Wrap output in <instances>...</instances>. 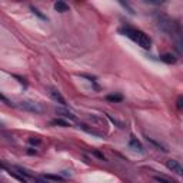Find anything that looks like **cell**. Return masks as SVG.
<instances>
[{
    "label": "cell",
    "instance_id": "obj_1",
    "mask_svg": "<svg viewBox=\"0 0 183 183\" xmlns=\"http://www.w3.org/2000/svg\"><path fill=\"white\" fill-rule=\"evenodd\" d=\"M157 26L162 32H165L166 35L172 37L176 49L180 53H183V29L180 27V24L176 20L167 17L165 14H159L157 16Z\"/></svg>",
    "mask_w": 183,
    "mask_h": 183
},
{
    "label": "cell",
    "instance_id": "obj_2",
    "mask_svg": "<svg viewBox=\"0 0 183 183\" xmlns=\"http://www.w3.org/2000/svg\"><path fill=\"white\" fill-rule=\"evenodd\" d=\"M17 106L22 110H26V112H30V113H42V110H43L39 103H35V102H30V100L20 102Z\"/></svg>",
    "mask_w": 183,
    "mask_h": 183
},
{
    "label": "cell",
    "instance_id": "obj_3",
    "mask_svg": "<svg viewBox=\"0 0 183 183\" xmlns=\"http://www.w3.org/2000/svg\"><path fill=\"white\" fill-rule=\"evenodd\" d=\"M119 32L122 33V35L128 36L129 39H132L133 42H136V43H137V40H139V37H140V35H142V32H140V30L130 27V26H125V27H120V29H119Z\"/></svg>",
    "mask_w": 183,
    "mask_h": 183
},
{
    "label": "cell",
    "instance_id": "obj_4",
    "mask_svg": "<svg viewBox=\"0 0 183 183\" xmlns=\"http://www.w3.org/2000/svg\"><path fill=\"white\" fill-rule=\"evenodd\" d=\"M166 167L169 169V170H172L173 173L179 174V176H183V167L180 166L179 162H176V160H166Z\"/></svg>",
    "mask_w": 183,
    "mask_h": 183
},
{
    "label": "cell",
    "instance_id": "obj_5",
    "mask_svg": "<svg viewBox=\"0 0 183 183\" xmlns=\"http://www.w3.org/2000/svg\"><path fill=\"white\" fill-rule=\"evenodd\" d=\"M49 94H50V97L53 99L55 102H57L59 104H62V106H66V100H64V97L60 94V92L59 90H55V89H49Z\"/></svg>",
    "mask_w": 183,
    "mask_h": 183
},
{
    "label": "cell",
    "instance_id": "obj_6",
    "mask_svg": "<svg viewBox=\"0 0 183 183\" xmlns=\"http://www.w3.org/2000/svg\"><path fill=\"white\" fill-rule=\"evenodd\" d=\"M129 145H130V147H132L133 150H136V152H143V146H142V143L137 140L136 137H132L130 142H129Z\"/></svg>",
    "mask_w": 183,
    "mask_h": 183
},
{
    "label": "cell",
    "instance_id": "obj_7",
    "mask_svg": "<svg viewBox=\"0 0 183 183\" xmlns=\"http://www.w3.org/2000/svg\"><path fill=\"white\" fill-rule=\"evenodd\" d=\"M55 10L56 12H60V13H64L69 10V4L64 3V1H56L55 3Z\"/></svg>",
    "mask_w": 183,
    "mask_h": 183
},
{
    "label": "cell",
    "instance_id": "obj_8",
    "mask_svg": "<svg viewBox=\"0 0 183 183\" xmlns=\"http://www.w3.org/2000/svg\"><path fill=\"white\" fill-rule=\"evenodd\" d=\"M160 60H162V62H165V63H167V64H173L174 62H176V57L172 56L170 53H165V55L160 56Z\"/></svg>",
    "mask_w": 183,
    "mask_h": 183
},
{
    "label": "cell",
    "instance_id": "obj_9",
    "mask_svg": "<svg viewBox=\"0 0 183 183\" xmlns=\"http://www.w3.org/2000/svg\"><path fill=\"white\" fill-rule=\"evenodd\" d=\"M106 100L107 102H122L123 100V96H122V94H107V96H106Z\"/></svg>",
    "mask_w": 183,
    "mask_h": 183
},
{
    "label": "cell",
    "instance_id": "obj_10",
    "mask_svg": "<svg viewBox=\"0 0 183 183\" xmlns=\"http://www.w3.org/2000/svg\"><path fill=\"white\" fill-rule=\"evenodd\" d=\"M56 112H57V113H59V115H60V116H63V117H69V119H72V120H74V119H76V117H74L73 115H72V113H70V112H67V110H62V109H57V110H56Z\"/></svg>",
    "mask_w": 183,
    "mask_h": 183
},
{
    "label": "cell",
    "instance_id": "obj_11",
    "mask_svg": "<svg viewBox=\"0 0 183 183\" xmlns=\"http://www.w3.org/2000/svg\"><path fill=\"white\" fill-rule=\"evenodd\" d=\"M43 179H49V180H55V182H62L63 177L59 176V174H45Z\"/></svg>",
    "mask_w": 183,
    "mask_h": 183
},
{
    "label": "cell",
    "instance_id": "obj_12",
    "mask_svg": "<svg viewBox=\"0 0 183 183\" xmlns=\"http://www.w3.org/2000/svg\"><path fill=\"white\" fill-rule=\"evenodd\" d=\"M52 123H53V125H57V126H62V128H67V126H69V123H67L66 120H62V119H55Z\"/></svg>",
    "mask_w": 183,
    "mask_h": 183
},
{
    "label": "cell",
    "instance_id": "obj_13",
    "mask_svg": "<svg viewBox=\"0 0 183 183\" xmlns=\"http://www.w3.org/2000/svg\"><path fill=\"white\" fill-rule=\"evenodd\" d=\"M155 180H157L159 183H176L173 180H169V179L163 177V176H155Z\"/></svg>",
    "mask_w": 183,
    "mask_h": 183
},
{
    "label": "cell",
    "instance_id": "obj_14",
    "mask_svg": "<svg viewBox=\"0 0 183 183\" xmlns=\"http://www.w3.org/2000/svg\"><path fill=\"white\" fill-rule=\"evenodd\" d=\"M176 106H177L179 110H183V94L177 96V99H176Z\"/></svg>",
    "mask_w": 183,
    "mask_h": 183
},
{
    "label": "cell",
    "instance_id": "obj_15",
    "mask_svg": "<svg viewBox=\"0 0 183 183\" xmlns=\"http://www.w3.org/2000/svg\"><path fill=\"white\" fill-rule=\"evenodd\" d=\"M147 142H150V143H152V145H155V146H157L159 147V149H162V150H163V152H166V149L163 146H162V145H160V143H157V142H156V140H153V139H152V137H147Z\"/></svg>",
    "mask_w": 183,
    "mask_h": 183
},
{
    "label": "cell",
    "instance_id": "obj_16",
    "mask_svg": "<svg viewBox=\"0 0 183 183\" xmlns=\"http://www.w3.org/2000/svg\"><path fill=\"white\" fill-rule=\"evenodd\" d=\"M32 12H33L35 14H37V16H39L40 19H45V20H47V17H46V16H43V14H42V13H40V12L36 9V7H32Z\"/></svg>",
    "mask_w": 183,
    "mask_h": 183
},
{
    "label": "cell",
    "instance_id": "obj_17",
    "mask_svg": "<svg viewBox=\"0 0 183 183\" xmlns=\"http://www.w3.org/2000/svg\"><path fill=\"white\" fill-rule=\"evenodd\" d=\"M29 142H30V145H39V143H40V139H35V137H30V139H29Z\"/></svg>",
    "mask_w": 183,
    "mask_h": 183
},
{
    "label": "cell",
    "instance_id": "obj_18",
    "mask_svg": "<svg viewBox=\"0 0 183 183\" xmlns=\"http://www.w3.org/2000/svg\"><path fill=\"white\" fill-rule=\"evenodd\" d=\"M93 153H94V155L97 156V157H99V159H102V160H106V157H104V156L102 155L100 152H97V150H94V152H93Z\"/></svg>",
    "mask_w": 183,
    "mask_h": 183
},
{
    "label": "cell",
    "instance_id": "obj_19",
    "mask_svg": "<svg viewBox=\"0 0 183 183\" xmlns=\"http://www.w3.org/2000/svg\"><path fill=\"white\" fill-rule=\"evenodd\" d=\"M27 152H29V155H36V150L35 149H29Z\"/></svg>",
    "mask_w": 183,
    "mask_h": 183
},
{
    "label": "cell",
    "instance_id": "obj_20",
    "mask_svg": "<svg viewBox=\"0 0 183 183\" xmlns=\"http://www.w3.org/2000/svg\"><path fill=\"white\" fill-rule=\"evenodd\" d=\"M36 183H47V182H45V180H37Z\"/></svg>",
    "mask_w": 183,
    "mask_h": 183
}]
</instances>
